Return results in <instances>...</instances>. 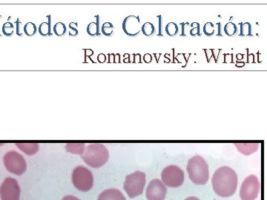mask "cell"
<instances>
[{
	"instance_id": "18",
	"label": "cell",
	"mask_w": 267,
	"mask_h": 200,
	"mask_svg": "<svg viewBox=\"0 0 267 200\" xmlns=\"http://www.w3.org/2000/svg\"><path fill=\"white\" fill-rule=\"evenodd\" d=\"M240 36H251V26L250 22H240Z\"/></svg>"
},
{
	"instance_id": "14",
	"label": "cell",
	"mask_w": 267,
	"mask_h": 200,
	"mask_svg": "<svg viewBox=\"0 0 267 200\" xmlns=\"http://www.w3.org/2000/svg\"><path fill=\"white\" fill-rule=\"evenodd\" d=\"M16 146L25 154L29 156L36 154L39 149V146L37 143H17Z\"/></svg>"
},
{
	"instance_id": "32",
	"label": "cell",
	"mask_w": 267,
	"mask_h": 200,
	"mask_svg": "<svg viewBox=\"0 0 267 200\" xmlns=\"http://www.w3.org/2000/svg\"><path fill=\"white\" fill-rule=\"evenodd\" d=\"M185 200H200V199L197 198L195 197H189L185 199Z\"/></svg>"
},
{
	"instance_id": "23",
	"label": "cell",
	"mask_w": 267,
	"mask_h": 200,
	"mask_svg": "<svg viewBox=\"0 0 267 200\" xmlns=\"http://www.w3.org/2000/svg\"><path fill=\"white\" fill-rule=\"evenodd\" d=\"M67 28L63 22H57L53 26V32L57 36H62L66 33Z\"/></svg>"
},
{
	"instance_id": "4",
	"label": "cell",
	"mask_w": 267,
	"mask_h": 200,
	"mask_svg": "<svg viewBox=\"0 0 267 200\" xmlns=\"http://www.w3.org/2000/svg\"><path fill=\"white\" fill-rule=\"evenodd\" d=\"M71 180L74 187L83 192L89 191L93 188L95 182L91 170L82 166H77L74 169Z\"/></svg>"
},
{
	"instance_id": "27",
	"label": "cell",
	"mask_w": 267,
	"mask_h": 200,
	"mask_svg": "<svg viewBox=\"0 0 267 200\" xmlns=\"http://www.w3.org/2000/svg\"><path fill=\"white\" fill-rule=\"evenodd\" d=\"M78 24L77 22H71L69 24V35L71 36H76L78 35Z\"/></svg>"
},
{
	"instance_id": "13",
	"label": "cell",
	"mask_w": 267,
	"mask_h": 200,
	"mask_svg": "<svg viewBox=\"0 0 267 200\" xmlns=\"http://www.w3.org/2000/svg\"><path fill=\"white\" fill-rule=\"evenodd\" d=\"M234 146L240 153L246 155V156H249V155L255 153L259 148V144L258 143H250V144L238 143V144H234Z\"/></svg>"
},
{
	"instance_id": "10",
	"label": "cell",
	"mask_w": 267,
	"mask_h": 200,
	"mask_svg": "<svg viewBox=\"0 0 267 200\" xmlns=\"http://www.w3.org/2000/svg\"><path fill=\"white\" fill-rule=\"evenodd\" d=\"M167 194V187L158 179L151 180L146 188V196L148 200H164Z\"/></svg>"
},
{
	"instance_id": "1",
	"label": "cell",
	"mask_w": 267,
	"mask_h": 200,
	"mask_svg": "<svg viewBox=\"0 0 267 200\" xmlns=\"http://www.w3.org/2000/svg\"><path fill=\"white\" fill-rule=\"evenodd\" d=\"M237 174L229 166L217 169L212 180L214 191L222 197H232L237 190Z\"/></svg>"
},
{
	"instance_id": "5",
	"label": "cell",
	"mask_w": 267,
	"mask_h": 200,
	"mask_svg": "<svg viewBox=\"0 0 267 200\" xmlns=\"http://www.w3.org/2000/svg\"><path fill=\"white\" fill-rule=\"evenodd\" d=\"M146 185V174L141 171L132 173L126 177L123 188L130 198L141 195Z\"/></svg>"
},
{
	"instance_id": "22",
	"label": "cell",
	"mask_w": 267,
	"mask_h": 200,
	"mask_svg": "<svg viewBox=\"0 0 267 200\" xmlns=\"http://www.w3.org/2000/svg\"><path fill=\"white\" fill-rule=\"evenodd\" d=\"M114 30H115V27H114L112 22H105V23L102 24V28H101L102 34L106 36H109L113 34Z\"/></svg>"
},
{
	"instance_id": "29",
	"label": "cell",
	"mask_w": 267,
	"mask_h": 200,
	"mask_svg": "<svg viewBox=\"0 0 267 200\" xmlns=\"http://www.w3.org/2000/svg\"><path fill=\"white\" fill-rule=\"evenodd\" d=\"M143 60H144L146 63H151V62L152 61V56H151V54L146 53V54H145L144 56H143Z\"/></svg>"
},
{
	"instance_id": "26",
	"label": "cell",
	"mask_w": 267,
	"mask_h": 200,
	"mask_svg": "<svg viewBox=\"0 0 267 200\" xmlns=\"http://www.w3.org/2000/svg\"><path fill=\"white\" fill-rule=\"evenodd\" d=\"M191 29L189 30V33L191 36H199L200 35V25L198 22H193L190 25Z\"/></svg>"
},
{
	"instance_id": "9",
	"label": "cell",
	"mask_w": 267,
	"mask_h": 200,
	"mask_svg": "<svg viewBox=\"0 0 267 200\" xmlns=\"http://www.w3.org/2000/svg\"><path fill=\"white\" fill-rule=\"evenodd\" d=\"M0 197L2 200H20V187L15 179L8 177L0 187Z\"/></svg>"
},
{
	"instance_id": "17",
	"label": "cell",
	"mask_w": 267,
	"mask_h": 200,
	"mask_svg": "<svg viewBox=\"0 0 267 200\" xmlns=\"http://www.w3.org/2000/svg\"><path fill=\"white\" fill-rule=\"evenodd\" d=\"M155 27L151 22H145L141 27V32L146 36H150L155 33Z\"/></svg>"
},
{
	"instance_id": "25",
	"label": "cell",
	"mask_w": 267,
	"mask_h": 200,
	"mask_svg": "<svg viewBox=\"0 0 267 200\" xmlns=\"http://www.w3.org/2000/svg\"><path fill=\"white\" fill-rule=\"evenodd\" d=\"M203 33L206 36H210L215 33V25L212 22H206L203 28Z\"/></svg>"
},
{
	"instance_id": "19",
	"label": "cell",
	"mask_w": 267,
	"mask_h": 200,
	"mask_svg": "<svg viewBox=\"0 0 267 200\" xmlns=\"http://www.w3.org/2000/svg\"><path fill=\"white\" fill-rule=\"evenodd\" d=\"M165 31L168 36H174L178 34L179 32V28H178V24L175 22H169L166 26Z\"/></svg>"
},
{
	"instance_id": "6",
	"label": "cell",
	"mask_w": 267,
	"mask_h": 200,
	"mask_svg": "<svg viewBox=\"0 0 267 200\" xmlns=\"http://www.w3.org/2000/svg\"><path fill=\"white\" fill-rule=\"evenodd\" d=\"M5 168L11 174L22 175L27 170V163L22 155L15 150L5 153L3 157Z\"/></svg>"
},
{
	"instance_id": "3",
	"label": "cell",
	"mask_w": 267,
	"mask_h": 200,
	"mask_svg": "<svg viewBox=\"0 0 267 200\" xmlns=\"http://www.w3.org/2000/svg\"><path fill=\"white\" fill-rule=\"evenodd\" d=\"M187 172L192 183L199 185L206 184L209 180V166L201 156H195L188 162Z\"/></svg>"
},
{
	"instance_id": "30",
	"label": "cell",
	"mask_w": 267,
	"mask_h": 200,
	"mask_svg": "<svg viewBox=\"0 0 267 200\" xmlns=\"http://www.w3.org/2000/svg\"><path fill=\"white\" fill-rule=\"evenodd\" d=\"M98 60L100 63H103L106 61V56L103 53H100V54L98 55Z\"/></svg>"
},
{
	"instance_id": "16",
	"label": "cell",
	"mask_w": 267,
	"mask_h": 200,
	"mask_svg": "<svg viewBox=\"0 0 267 200\" xmlns=\"http://www.w3.org/2000/svg\"><path fill=\"white\" fill-rule=\"evenodd\" d=\"M99 18L98 16V21L96 22H91L87 26V33L90 36H97L100 34Z\"/></svg>"
},
{
	"instance_id": "2",
	"label": "cell",
	"mask_w": 267,
	"mask_h": 200,
	"mask_svg": "<svg viewBox=\"0 0 267 200\" xmlns=\"http://www.w3.org/2000/svg\"><path fill=\"white\" fill-rule=\"evenodd\" d=\"M80 156L85 164L94 168H98L108 162L109 152L103 144L91 143L85 147L83 153Z\"/></svg>"
},
{
	"instance_id": "11",
	"label": "cell",
	"mask_w": 267,
	"mask_h": 200,
	"mask_svg": "<svg viewBox=\"0 0 267 200\" xmlns=\"http://www.w3.org/2000/svg\"><path fill=\"white\" fill-rule=\"evenodd\" d=\"M123 31L129 36H135L141 32L140 17L136 16H129L125 18L123 22Z\"/></svg>"
},
{
	"instance_id": "24",
	"label": "cell",
	"mask_w": 267,
	"mask_h": 200,
	"mask_svg": "<svg viewBox=\"0 0 267 200\" xmlns=\"http://www.w3.org/2000/svg\"><path fill=\"white\" fill-rule=\"evenodd\" d=\"M39 33L42 35V36H48L50 35V22H43L40 24L38 28Z\"/></svg>"
},
{
	"instance_id": "15",
	"label": "cell",
	"mask_w": 267,
	"mask_h": 200,
	"mask_svg": "<svg viewBox=\"0 0 267 200\" xmlns=\"http://www.w3.org/2000/svg\"><path fill=\"white\" fill-rule=\"evenodd\" d=\"M66 151L74 154H83L85 149V143H68L65 146Z\"/></svg>"
},
{
	"instance_id": "8",
	"label": "cell",
	"mask_w": 267,
	"mask_h": 200,
	"mask_svg": "<svg viewBox=\"0 0 267 200\" xmlns=\"http://www.w3.org/2000/svg\"><path fill=\"white\" fill-rule=\"evenodd\" d=\"M260 192V182L254 174L247 177L243 182L240 190L241 200H255Z\"/></svg>"
},
{
	"instance_id": "12",
	"label": "cell",
	"mask_w": 267,
	"mask_h": 200,
	"mask_svg": "<svg viewBox=\"0 0 267 200\" xmlns=\"http://www.w3.org/2000/svg\"><path fill=\"white\" fill-rule=\"evenodd\" d=\"M98 200H126L121 191L115 188H109L102 191Z\"/></svg>"
},
{
	"instance_id": "20",
	"label": "cell",
	"mask_w": 267,
	"mask_h": 200,
	"mask_svg": "<svg viewBox=\"0 0 267 200\" xmlns=\"http://www.w3.org/2000/svg\"><path fill=\"white\" fill-rule=\"evenodd\" d=\"M237 32V27L234 22H228L224 26V32L227 36H232L236 34Z\"/></svg>"
},
{
	"instance_id": "7",
	"label": "cell",
	"mask_w": 267,
	"mask_h": 200,
	"mask_svg": "<svg viewBox=\"0 0 267 200\" xmlns=\"http://www.w3.org/2000/svg\"><path fill=\"white\" fill-rule=\"evenodd\" d=\"M162 183L170 188H178L184 182L185 175L181 167L174 165L167 166L161 173Z\"/></svg>"
},
{
	"instance_id": "21",
	"label": "cell",
	"mask_w": 267,
	"mask_h": 200,
	"mask_svg": "<svg viewBox=\"0 0 267 200\" xmlns=\"http://www.w3.org/2000/svg\"><path fill=\"white\" fill-rule=\"evenodd\" d=\"M36 30L37 28L33 22H28L26 25H24L23 31L27 36H33L36 33Z\"/></svg>"
},
{
	"instance_id": "28",
	"label": "cell",
	"mask_w": 267,
	"mask_h": 200,
	"mask_svg": "<svg viewBox=\"0 0 267 200\" xmlns=\"http://www.w3.org/2000/svg\"><path fill=\"white\" fill-rule=\"evenodd\" d=\"M2 31H3V33L5 35H11L14 32V26H13L12 24L8 22V23L3 25Z\"/></svg>"
},
{
	"instance_id": "31",
	"label": "cell",
	"mask_w": 267,
	"mask_h": 200,
	"mask_svg": "<svg viewBox=\"0 0 267 200\" xmlns=\"http://www.w3.org/2000/svg\"><path fill=\"white\" fill-rule=\"evenodd\" d=\"M62 200H80V199L77 198V197H74V196L68 195L63 197V198L62 199Z\"/></svg>"
}]
</instances>
